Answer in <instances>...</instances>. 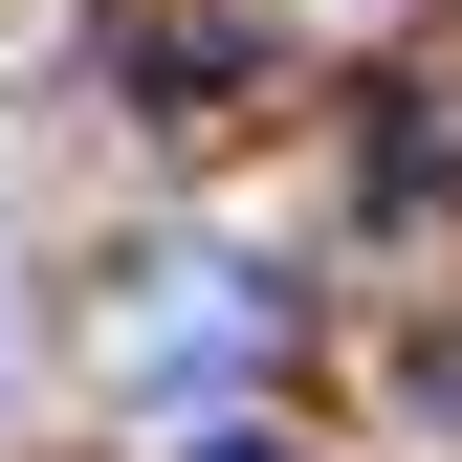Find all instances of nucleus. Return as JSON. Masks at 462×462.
<instances>
[{
    "instance_id": "f03ea898",
    "label": "nucleus",
    "mask_w": 462,
    "mask_h": 462,
    "mask_svg": "<svg viewBox=\"0 0 462 462\" xmlns=\"http://www.w3.org/2000/svg\"><path fill=\"white\" fill-rule=\"evenodd\" d=\"M177 462H286V440H264V419H199V440H177Z\"/></svg>"
},
{
    "instance_id": "f257e3e1",
    "label": "nucleus",
    "mask_w": 462,
    "mask_h": 462,
    "mask_svg": "<svg viewBox=\"0 0 462 462\" xmlns=\"http://www.w3.org/2000/svg\"><path fill=\"white\" fill-rule=\"evenodd\" d=\"M243 67H264L243 23H154L133 44V110H243Z\"/></svg>"
}]
</instances>
